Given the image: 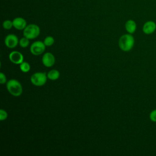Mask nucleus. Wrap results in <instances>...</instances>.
I'll return each mask as SVG.
<instances>
[{
  "mask_svg": "<svg viewBox=\"0 0 156 156\" xmlns=\"http://www.w3.org/2000/svg\"><path fill=\"white\" fill-rule=\"evenodd\" d=\"M134 43V37L132 34L129 33L121 36L118 41L119 48L125 52L130 51L133 48Z\"/></svg>",
  "mask_w": 156,
  "mask_h": 156,
  "instance_id": "nucleus-1",
  "label": "nucleus"
},
{
  "mask_svg": "<svg viewBox=\"0 0 156 156\" xmlns=\"http://www.w3.org/2000/svg\"><path fill=\"white\" fill-rule=\"evenodd\" d=\"M9 93L13 96H19L23 93V87L21 83L15 79H10L6 83Z\"/></svg>",
  "mask_w": 156,
  "mask_h": 156,
  "instance_id": "nucleus-2",
  "label": "nucleus"
},
{
  "mask_svg": "<svg viewBox=\"0 0 156 156\" xmlns=\"http://www.w3.org/2000/svg\"><path fill=\"white\" fill-rule=\"evenodd\" d=\"M40 34V29L39 26L35 24L27 25L23 30L24 37L29 40H32L37 38Z\"/></svg>",
  "mask_w": 156,
  "mask_h": 156,
  "instance_id": "nucleus-3",
  "label": "nucleus"
},
{
  "mask_svg": "<svg viewBox=\"0 0 156 156\" xmlns=\"http://www.w3.org/2000/svg\"><path fill=\"white\" fill-rule=\"evenodd\" d=\"M47 74L43 72H37L30 77L31 83L37 87L44 85L47 81Z\"/></svg>",
  "mask_w": 156,
  "mask_h": 156,
  "instance_id": "nucleus-4",
  "label": "nucleus"
},
{
  "mask_svg": "<svg viewBox=\"0 0 156 156\" xmlns=\"http://www.w3.org/2000/svg\"><path fill=\"white\" fill-rule=\"evenodd\" d=\"M45 48L46 45L44 44V42L41 41H36L31 44L30 47V51L34 55H39L44 52Z\"/></svg>",
  "mask_w": 156,
  "mask_h": 156,
  "instance_id": "nucleus-5",
  "label": "nucleus"
},
{
  "mask_svg": "<svg viewBox=\"0 0 156 156\" xmlns=\"http://www.w3.org/2000/svg\"><path fill=\"white\" fill-rule=\"evenodd\" d=\"M5 46L9 48H14L19 43V40L16 35L10 34L7 35L4 40Z\"/></svg>",
  "mask_w": 156,
  "mask_h": 156,
  "instance_id": "nucleus-6",
  "label": "nucleus"
},
{
  "mask_svg": "<svg viewBox=\"0 0 156 156\" xmlns=\"http://www.w3.org/2000/svg\"><path fill=\"white\" fill-rule=\"evenodd\" d=\"M9 58L11 62L16 65H20L24 62V57L23 54L20 52L16 51L11 52L9 55Z\"/></svg>",
  "mask_w": 156,
  "mask_h": 156,
  "instance_id": "nucleus-7",
  "label": "nucleus"
},
{
  "mask_svg": "<svg viewBox=\"0 0 156 156\" xmlns=\"http://www.w3.org/2000/svg\"><path fill=\"white\" fill-rule=\"evenodd\" d=\"M41 62L43 65L46 67H51L55 63V57L52 53L46 52L43 55Z\"/></svg>",
  "mask_w": 156,
  "mask_h": 156,
  "instance_id": "nucleus-8",
  "label": "nucleus"
},
{
  "mask_svg": "<svg viewBox=\"0 0 156 156\" xmlns=\"http://www.w3.org/2000/svg\"><path fill=\"white\" fill-rule=\"evenodd\" d=\"M142 29L145 34H151L156 30V23L154 21H147L143 24Z\"/></svg>",
  "mask_w": 156,
  "mask_h": 156,
  "instance_id": "nucleus-9",
  "label": "nucleus"
},
{
  "mask_svg": "<svg viewBox=\"0 0 156 156\" xmlns=\"http://www.w3.org/2000/svg\"><path fill=\"white\" fill-rule=\"evenodd\" d=\"M12 21L13 27L17 30H24L27 26L26 21L22 17H16Z\"/></svg>",
  "mask_w": 156,
  "mask_h": 156,
  "instance_id": "nucleus-10",
  "label": "nucleus"
},
{
  "mask_svg": "<svg viewBox=\"0 0 156 156\" xmlns=\"http://www.w3.org/2000/svg\"><path fill=\"white\" fill-rule=\"evenodd\" d=\"M125 29L129 34H133L136 29V22L133 20H127L125 23Z\"/></svg>",
  "mask_w": 156,
  "mask_h": 156,
  "instance_id": "nucleus-11",
  "label": "nucleus"
},
{
  "mask_svg": "<svg viewBox=\"0 0 156 156\" xmlns=\"http://www.w3.org/2000/svg\"><path fill=\"white\" fill-rule=\"evenodd\" d=\"M48 79L51 80H55L60 77V73L57 69H51L47 73Z\"/></svg>",
  "mask_w": 156,
  "mask_h": 156,
  "instance_id": "nucleus-12",
  "label": "nucleus"
},
{
  "mask_svg": "<svg viewBox=\"0 0 156 156\" xmlns=\"http://www.w3.org/2000/svg\"><path fill=\"white\" fill-rule=\"evenodd\" d=\"M20 68L23 73H27L30 69V66L27 62H23L20 65Z\"/></svg>",
  "mask_w": 156,
  "mask_h": 156,
  "instance_id": "nucleus-13",
  "label": "nucleus"
},
{
  "mask_svg": "<svg viewBox=\"0 0 156 156\" xmlns=\"http://www.w3.org/2000/svg\"><path fill=\"white\" fill-rule=\"evenodd\" d=\"M19 44H20V46L21 47V48H26L29 46V39H28L27 38L24 37L23 38H21L20 40V41H19Z\"/></svg>",
  "mask_w": 156,
  "mask_h": 156,
  "instance_id": "nucleus-14",
  "label": "nucleus"
},
{
  "mask_svg": "<svg viewBox=\"0 0 156 156\" xmlns=\"http://www.w3.org/2000/svg\"><path fill=\"white\" fill-rule=\"evenodd\" d=\"M43 42L46 46H51L54 43V38L52 36H48L44 38Z\"/></svg>",
  "mask_w": 156,
  "mask_h": 156,
  "instance_id": "nucleus-15",
  "label": "nucleus"
},
{
  "mask_svg": "<svg viewBox=\"0 0 156 156\" xmlns=\"http://www.w3.org/2000/svg\"><path fill=\"white\" fill-rule=\"evenodd\" d=\"M2 27H3L4 29H5L6 30L10 29L12 27H13V21H10V20H5L2 23Z\"/></svg>",
  "mask_w": 156,
  "mask_h": 156,
  "instance_id": "nucleus-16",
  "label": "nucleus"
},
{
  "mask_svg": "<svg viewBox=\"0 0 156 156\" xmlns=\"http://www.w3.org/2000/svg\"><path fill=\"white\" fill-rule=\"evenodd\" d=\"M8 115L7 113L5 110L3 109L0 110V120L1 121H4L7 118Z\"/></svg>",
  "mask_w": 156,
  "mask_h": 156,
  "instance_id": "nucleus-17",
  "label": "nucleus"
},
{
  "mask_svg": "<svg viewBox=\"0 0 156 156\" xmlns=\"http://www.w3.org/2000/svg\"><path fill=\"white\" fill-rule=\"evenodd\" d=\"M149 118L152 122H156V109L152 110L149 114Z\"/></svg>",
  "mask_w": 156,
  "mask_h": 156,
  "instance_id": "nucleus-18",
  "label": "nucleus"
},
{
  "mask_svg": "<svg viewBox=\"0 0 156 156\" xmlns=\"http://www.w3.org/2000/svg\"><path fill=\"white\" fill-rule=\"evenodd\" d=\"M7 78L5 75L3 73H0V83L1 84H4L6 83Z\"/></svg>",
  "mask_w": 156,
  "mask_h": 156,
  "instance_id": "nucleus-19",
  "label": "nucleus"
}]
</instances>
